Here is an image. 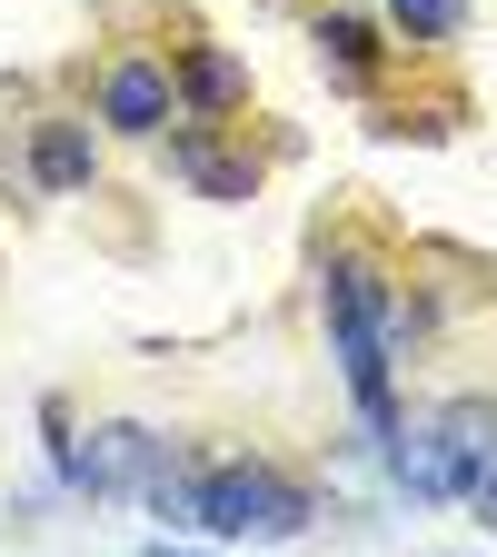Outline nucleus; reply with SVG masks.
Listing matches in <instances>:
<instances>
[{"mask_svg": "<svg viewBox=\"0 0 497 557\" xmlns=\"http://www.w3.org/2000/svg\"><path fill=\"white\" fill-rule=\"evenodd\" d=\"M408 348H418V309L398 299V278L369 249H338L328 259V359H338L348 398H359L369 438L398 429V359Z\"/></svg>", "mask_w": 497, "mask_h": 557, "instance_id": "obj_1", "label": "nucleus"}, {"mask_svg": "<svg viewBox=\"0 0 497 557\" xmlns=\"http://www.w3.org/2000/svg\"><path fill=\"white\" fill-rule=\"evenodd\" d=\"M388 478H398V498L418 508H458L468 487L497 468V398H448L428 418H398V429L378 438Z\"/></svg>", "mask_w": 497, "mask_h": 557, "instance_id": "obj_2", "label": "nucleus"}, {"mask_svg": "<svg viewBox=\"0 0 497 557\" xmlns=\"http://www.w3.org/2000/svg\"><path fill=\"white\" fill-rule=\"evenodd\" d=\"M309 518H319L309 487L278 478L269 458H220V468H199V537H220V547H289Z\"/></svg>", "mask_w": 497, "mask_h": 557, "instance_id": "obj_3", "label": "nucleus"}, {"mask_svg": "<svg viewBox=\"0 0 497 557\" xmlns=\"http://www.w3.org/2000/svg\"><path fill=\"white\" fill-rule=\"evenodd\" d=\"M170 438L160 429H139V418H100V429L60 458V487L70 498H150V487L170 478Z\"/></svg>", "mask_w": 497, "mask_h": 557, "instance_id": "obj_4", "label": "nucleus"}, {"mask_svg": "<svg viewBox=\"0 0 497 557\" xmlns=\"http://www.w3.org/2000/svg\"><path fill=\"white\" fill-rule=\"evenodd\" d=\"M100 120L120 129V139H160L170 120H179V81L160 60H110L100 70Z\"/></svg>", "mask_w": 497, "mask_h": 557, "instance_id": "obj_5", "label": "nucleus"}, {"mask_svg": "<svg viewBox=\"0 0 497 557\" xmlns=\"http://www.w3.org/2000/svg\"><path fill=\"white\" fill-rule=\"evenodd\" d=\"M170 170H179L199 199H249V189H259V160L220 150V139H209L199 120H179V129H170Z\"/></svg>", "mask_w": 497, "mask_h": 557, "instance_id": "obj_6", "label": "nucleus"}, {"mask_svg": "<svg viewBox=\"0 0 497 557\" xmlns=\"http://www.w3.org/2000/svg\"><path fill=\"white\" fill-rule=\"evenodd\" d=\"M239 100H249V70H239V50L199 40V50L179 60V110H189V120H229Z\"/></svg>", "mask_w": 497, "mask_h": 557, "instance_id": "obj_7", "label": "nucleus"}, {"mask_svg": "<svg viewBox=\"0 0 497 557\" xmlns=\"http://www.w3.org/2000/svg\"><path fill=\"white\" fill-rule=\"evenodd\" d=\"M90 170H100L90 120H40V139H30V180L60 199V189H90Z\"/></svg>", "mask_w": 497, "mask_h": 557, "instance_id": "obj_8", "label": "nucleus"}, {"mask_svg": "<svg viewBox=\"0 0 497 557\" xmlns=\"http://www.w3.org/2000/svg\"><path fill=\"white\" fill-rule=\"evenodd\" d=\"M319 60L338 70L348 90H369V70H378V40H369V21H348V11H338V21H319Z\"/></svg>", "mask_w": 497, "mask_h": 557, "instance_id": "obj_9", "label": "nucleus"}, {"mask_svg": "<svg viewBox=\"0 0 497 557\" xmlns=\"http://www.w3.org/2000/svg\"><path fill=\"white\" fill-rule=\"evenodd\" d=\"M388 21H398V40H458L468 0H388Z\"/></svg>", "mask_w": 497, "mask_h": 557, "instance_id": "obj_10", "label": "nucleus"}, {"mask_svg": "<svg viewBox=\"0 0 497 557\" xmlns=\"http://www.w3.org/2000/svg\"><path fill=\"white\" fill-rule=\"evenodd\" d=\"M468 508H477V528H497V468H487V478L468 487Z\"/></svg>", "mask_w": 497, "mask_h": 557, "instance_id": "obj_11", "label": "nucleus"}, {"mask_svg": "<svg viewBox=\"0 0 497 557\" xmlns=\"http://www.w3.org/2000/svg\"><path fill=\"white\" fill-rule=\"evenodd\" d=\"M139 557H199V547H139ZM220 557H239V547H220Z\"/></svg>", "mask_w": 497, "mask_h": 557, "instance_id": "obj_12", "label": "nucleus"}]
</instances>
